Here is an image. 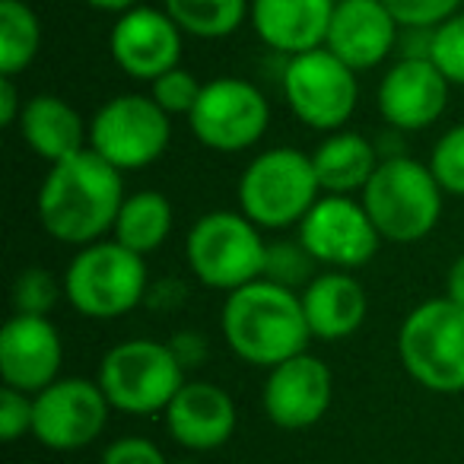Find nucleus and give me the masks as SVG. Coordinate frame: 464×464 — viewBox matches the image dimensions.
Segmentation results:
<instances>
[{
    "instance_id": "f257e3e1",
    "label": "nucleus",
    "mask_w": 464,
    "mask_h": 464,
    "mask_svg": "<svg viewBox=\"0 0 464 464\" xmlns=\"http://www.w3.org/2000/svg\"><path fill=\"white\" fill-rule=\"evenodd\" d=\"M124 181L111 162L96 150H80L67 160L48 166L39 188V223L52 239L64 246H92L115 229L118 210L124 204Z\"/></svg>"
},
{
    "instance_id": "f03ea898",
    "label": "nucleus",
    "mask_w": 464,
    "mask_h": 464,
    "mask_svg": "<svg viewBox=\"0 0 464 464\" xmlns=\"http://www.w3.org/2000/svg\"><path fill=\"white\" fill-rule=\"evenodd\" d=\"M219 331L232 353L261 369H274L305 353L309 341H315L299 293L267 277L226 293Z\"/></svg>"
},
{
    "instance_id": "7ed1b4c3",
    "label": "nucleus",
    "mask_w": 464,
    "mask_h": 464,
    "mask_svg": "<svg viewBox=\"0 0 464 464\" xmlns=\"http://www.w3.org/2000/svg\"><path fill=\"white\" fill-rule=\"evenodd\" d=\"M442 198L430 162L413 156H385L360 194L379 236L394 246L423 242L442 219Z\"/></svg>"
},
{
    "instance_id": "20e7f679",
    "label": "nucleus",
    "mask_w": 464,
    "mask_h": 464,
    "mask_svg": "<svg viewBox=\"0 0 464 464\" xmlns=\"http://www.w3.org/2000/svg\"><path fill=\"white\" fill-rule=\"evenodd\" d=\"M64 299L92 322H115L143 303L150 286L147 261L115 239L83 246L64 271Z\"/></svg>"
},
{
    "instance_id": "39448f33",
    "label": "nucleus",
    "mask_w": 464,
    "mask_h": 464,
    "mask_svg": "<svg viewBox=\"0 0 464 464\" xmlns=\"http://www.w3.org/2000/svg\"><path fill=\"white\" fill-rule=\"evenodd\" d=\"M312 153L296 147H274L258 153L239 175V210L261 229L299 226L322 198Z\"/></svg>"
},
{
    "instance_id": "423d86ee",
    "label": "nucleus",
    "mask_w": 464,
    "mask_h": 464,
    "mask_svg": "<svg viewBox=\"0 0 464 464\" xmlns=\"http://www.w3.org/2000/svg\"><path fill=\"white\" fill-rule=\"evenodd\" d=\"M398 360L432 394L464 392V309L449 296L407 312L398 331Z\"/></svg>"
},
{
    "instance_id": "0eeeda50",
    "label": "nucleus",
    "mask_w": 464,
    "mask_h": 464,
    "mask_svg": "<svg viewBox=\"0 0 464 464\" xmlns=\"http://www.w3.org/2000/svg\"><path fill=\"white\" fill-rule=\"evenodd\" d=\"M185 258L204 286L232 293L265 277L267 242L242 210H210L188 229Z\"/></svg>"
},
{
    "instance_id": "6e6552de",
    "label": "nucleus",
    "mask_w": 464,
    "mask_h": 464,
    "mask_svg": "<svg viewBox=\"0 0 464 464\" xmlns=\"http://www.w3.org/2000/svg\"><path fill=\"white\" fill-rule=\"evenodd\" d=\"M96 382L102 385L111 411H121L128 417H150V413H166L188 379L172 343L130 337L102 356Z\"/></svg>"
},
{
    "instance_id": "1a4fd4ad",
    "label": "nucleus",
    "mask_w": 464,
    "mask_h": 464,
    "mask_svg": "<svg viewBox=\"0 0 464 464\" xmlns=\"http://www.w3.org/2000/svg\"><path fill=\"white\" fill-rule=\"evenodd\" d=\"M172 140V118L143 92H121L96 109L90 121V150L118 172H137L160 160Z\"/></svg>"
},
{
    "instance_id": "9d476101",
    "label": "nucleus",
    "mask_w": 464,
    "mask_h": 464,
    "mask_svg": "<svg viewBox=\"0 0 464 464\" xmlns=\"http://www.w3.org/2000/svg\"><path fill=\"white\" fill-rule=\"evenodd\" d=\"M284 99L290 111L312 130H343L360 102L356 71L328 48H312L286 61Z\"/></svg>"
},
{
    "instance_id": "9b49d317",
    "label": "nucleus",
    "mask_w": 464,
    "mask_h": 464,
    "mask_svg": "<svg viewBox=\"0 0 464 464\" xmlns=\"http://www.w3.org/2000/svg\"><path fill=\"white\" fill-rule=\"evenodd\" d=\"M271 105L265 92L242 77H217L204 83L194 111L188 115L194 140L213 153H242L265 137Z\"/></svg>"
},
{
    "instance_id": "f8f14e48",
    "label": "nucleus",
    "mask_w": 464,
    "mask_h": 464,
    "mask_svg": "<svg viewBox=\"0 0 464 464\" xmlns=\"http://www.w3.org/2000/svg\"><path fill=\"white\" fill-rule=\"evenodd\" d=\"M299 242L328 271H360L375 258L385 239L362 200L350 194H322L299 223Z\"/></svg>"
},
{
    "instance_id": "ddd939ff",
    "label": "nucleus",
    "mask_w": 464,
    "mask_h": 464,
    "mask_svg": "<svg viewBox=\"0 0 464 464\" xmlns=\"http://www.w3.org/2000/svg\"><path fill=\"white\" fill-rule=\"evenodd\" d=\"M33 436L52 451H77L92 445L109 426L111 404L102 385L90 379H58L33 394Z\"/></svg>"
},
{
    "instance_id": "4468645a",
    "label": "nucleus",
    "mask_w": 464,
    "mask_h": 464,
    "mask_svg": "<svg viewBox=\"0 0 464 464\" xmlns=\"http://www.w3.org/2000/svg\"><path fill=\"white\" fill-rule=\"evenodd\" d=\"M109 52L121 73L153 83L156 77L181 64L185 33L166 10L140 4L115 20L109 35Z\"/></svg>"
},
{
    "instance_id": "2eb2a0df",
    "label": "nucleus",
    "mask_w": 464,
    "mask_h": 464,
    "mask_svg": "<svg viewBox=\"0 0 464 464\" xmlns=\"http://www.w3.org/2000/svg\"><path fill=\"white\" fill-rule=\"evenodd\" d=\"M334 398V375L328 362L309 350L280 366L267 369L261 404L274 426L280 430H309L328 413Z\"/></svg>"
},
{
    "instance_id": "dca6fc26",
    "label": "nucleus",
    "mask_w": 464,
    "mask_h": 464,
    "mask_svg": "<svg viewBox=\"0 0 464 464\" xmlns=\"http://www.w3.org/2000/svg\"><path fill=\"white\" fill-rule=\"evenodd\" d=\"M451 83L445 73L432 64V58H398L385 71L375 92L379 102V115L394 130H426L442 118L445 105H449Z\"/></svg>"
},
{
    "instance_id": "f3484780",
    "label": "nucleus",
    "mask_w": 464,
    "mask_h": 464,
    "mask_svg": "<svg viewBox=\"0 0 464 464\" xmlns=\"http://www.w3.org/2000/svg\"><path fill=\"white\" fill-rule=\"evenodd\" d=\"M64 341L45 315H14L0 328V379L16 392L39 394L61 379Z\"/></svg>"
},
{
    "instance_id": "a211bd4d",
    "label": "nucleus",
    "mask_w": 464,
    "mask_h": 464,
    "mask_svg": "<svg viewBox=\"0 0 464 464\" xmlns=\"http://www.w3.org/2000/svg\"><path fill=\"white\" fill-rule=\"evenodd\" d=\"M162 420L175 445L188 451H213L232 439L239 411L229 392L219 388L217 382L191 379L179 388Z\"/></svg>"
},
{
    "instance_id": "6ab92c4d",
    "label": "nucleus",
    "mask_w": 464,
    "mask_h": 464,
    "mask_svg": "<svg viewBox=\"0 0 464 464\" xmlns=\"http://www.w3.org/2000/svg\"><path fill=\"white\" fill-rule=\"evenodd\" d=\"M398 39L401 26L382 0H337L324 48L360 73L392 58Z\"/></svg>"
},
{
    "instance_id": "aec40b11",
    "label": "nucleus",
    "mask_w": 464,
    "mask_h": 464,
    "mask_svg": "<svg viewBox=\"0 0 464 464\" xmlns=\"http://www.w3.org/2000/svg\"><path fill=\"white\" fill-rule=\"evenodd\" d=\"M337 0H252V26L271 52L296 58L328 39Z\"/></svg>"
},
{
    "instance_id": "412c9836",
    "label": "nucleus",
    "mask_w": 464,
    "mask_h": 464,
    "mask_svg": "<svg viewBox=\"0 0 464 464\" xmlns=\"http://www.w3.org/2000/svg\"><path fill=\"white\" fill-rule=\"evenodd\" d=\"M303 312L315 341H347L362 328L369 299L350 271H322L299 290Z\"/></svg>"
},
{
    "instance_id": "4be33fe9",
    "label": "nucleus",
    "mask_w": 464,
    "mask_h": 464,
    "mask_svg": "<svg viewBox=\"0 0 464 464\" xmlns=\"http://www.w3.org/2000/svg\"><path fill=\"white\" fill-rule=\"evenodd\" d=\"M20 134L26 147L48 166L90 147V124L83 121V115L67 99L52 96V92L26 99Z\"/></svg>"
},
{
    "instance_id": "5701e85b",
    "label": "nucleus",
    "mask_w": 464,
    "mask_h": 464,
    "mask_svg": "<svg viewBox=\"0 0 464 464\" xmlns=\"http://www.w3.org/2000/svg\"><path fill=\"white\" fill-rule=\"evenodd\" d=\"M318 185L324 194H362L375 169L382 166V156L369 137L356 130H334L312 153Z\"/></svg>"
},
{
    "instance_id": "b1692460",
    "label": "nucleus",
    "mask_w": 464,
    "mask_h": 464,
    "mask_svg": "<svg viewBox=\"0 0 464 464\" xmlns=\"http://www.w3.org/2000/svg\"><path fill=\"white\" fill-rule=\"evenodd\" d=\"M172 226H175V210L166 194L137 191L124 198L115 219V229H111V239L147 258L156 248H162V242L172 236Z\"/></svg>"
},
{
    "instance_id": "393cba45",
    "label": "nucleus",
    "mask_w": 464,
    "mask_h": 464,
    "mask_svg": "<svg viewBox=\"0 0 464 464\" xmlns=\"http://www.w3.org/2000/svg\"><path fill=\"white\" fill-rule=\"evenodd\" d=\"M162 10L181 33L204 42L229 39L252 20V0H162Z\"/></svg>"
},
{
    "instance_id": "a878e982",
    "label": "nucleus",
    "mask_w": 464,
    "mask_h": 464,
    "mask_svg": "<svg viewBox=\"0 0 464 464\" xmlns=\"http://www.w3.org/2000/svg\"><path fill=\"white\" fill-rule=\"evenodd\" d=\"M42 48V23L26 0H0V73L16 77Z\"/></svg>"
},
{
    "instance_id": "bb28decb",
    "label": "nucleus",
    "mask_w": 464,
    "mask_h": 464,
    "mask_svg": "<svg viewBox=\"0 0 464 464\" xmlns=\"http://www.w3.org/2000/svg\"><path fill=\"white\" fill-rule=\"evenodd\" d=\"M64 296V280H58L45 267H26L14 280V315H52V309Z\"/></svg>"
},
{
    "instance_id": "cd10ccee",
    "label": "nucleus",
    "mask_w": 464,
    "mask_h": 464,
    "mask_svg": "<svg viewBox=\"0 0 464 464\" xmlns=\"http://www.w3.org/2000/svg\"><path fill=\"white\" fill-rule=\"evenodd\" d=\"M200 90H204V83H200L191 71H185L181 64L172 67V71H166L162 77H156L153 83H150V96H153V102L160 105L169 118L191 115L194 105H198V99H200Z\"/></svg>"
},
{
    "instance_id": "c85d7f7f",
    "label": "nucleus",
    "mask_w": 464,
    "mask_h": 464,
    "mask_svg": "<svg viewBox=\"0 0 464 464\" xmlns=\"http://www.w3.org/2000/svg\"><path fill=\"white\" fill-rule=\"evenodd\" d=\"M312 267H315V258L305 252L303 242H267V265H265L267 280L296 290V286H305L315 277Z\"/></svg>"
},
{
    "instance_id": "c756f323",
    "label": "nucleus",
    "mask_w": 464,
    "mask_h": 464,
    "mask_svg": "<svg viewBox=\"0 0 464 464\" xmlns=\"http://www.w3.org/2000/svg\"><path fill=\"white\" fill-rule=\"evenodd\" d=\"M430 169L445 194L464 198V124H455L439 137L430 156Z\"/></svg>"
},
{
    "instance_id": "7c9ffc66",
    "label": "nucleus",
    "mask_w": 464,
    "mask_h": 464,
    "mask_svg": "<svg viewBox=\"0 0 464 464\" xmlns=\"http://www.w3.org/2000/svg\"><path fill=\"white\" fill-rule=\"evenodd\" d=\"M430 58L451 86H464V10L432 29Z\"/></svg>"
},
{
    "instance_id": "2f4dec72",
    "label": "nucleus",
    "mask_w": 464,
    "mask_h": 464,
    "mask_svg": "<svg viewBox=\"0 0 464 464\" xmlns=\"http://www.w3.org/2000/svg\"><path fill=\"white\" fill-rule=\"evenodd\" d=\"M401 29H439L464 10V0H382Z\"/></svg>"
},
{
    "instance_id": "473e14b6",
    "label": "nucleus",
    "mask_w": 464,
    "mask_h": 464,
    "mask_svg": "<svg viewBox=\"0 0 464 464\" xmlns=\"http://www.w3.org/2000/svg\"><path fill=\"white\" fill-rule=\"evenodd\" d=\"M33 394L4 385V392H0V436H4V442H16L26 432L33 436Z\"/></svg>"
},
{
    "instance_id": "72a5a7b5",
    "label": "nucleus",
    "mask_w": 464,
    "mask_h": 464,
    "mask_svg": "<svg viewBox=\"0 0 464 464\" xmlns=\"http://www.w3.org/2000/svg\"><path fill=\"white\" fill-rule=\"evenodd\" d=\"M102 464H172L166 461L162 449L156 442L143 436H124L109 442V449L102 451Z\"/></svg>"
},
{
    "instance_id": "f704fd0d",
    "label": "nucleus",
    "mask_w": 464,
    "mask_h": 464,
    "mask_svg": "<svg viewBox=\"0 0 464 464\" xmlns=\"http://www.w3.org/2000/svg\"><path fill=\"white\" fill-rule=\"evenodd\" d=\"M23 109H26V102H23L20 90H16V77H4L0 80V124L4 128L20 124Z\"/></svg>"
},
{
    "instance_id": "c9c22d12",
    "label": "nucleus",
    "mask_w": 464,
    "mask_h": 464,
    "mask_svg": "<svg viewBox=\"0 0 464 464\" xmlns=\"http://www.w3.org/2000/svg\"><path fill=\"white\" fill-rule=\"evenodd\" d=\"M172 343V350H175V356L181 360V366H198L200 360L207 356V341L198 334V331H181L175 341H169Z\"/></svg>"
},
{
    "instance_id": "e433bc0d",
    "label": "nucleus",
    "mask_w": 464,
    "mask_h": 464,
    "mask_svg": "<svg viewBox=\"0 0 464 464\" xmlns=\"http://www.w3.org/2000/svg\"><path fill=\"white\" fill-rule=\"evenodd\" d=\"M445 296L464 309V255H458L445 274Z\"/></svg>"
},
{
    "instance_id": "4c0bfd02",
    "label": "nucleus",
    "mask_w": 464,
    "mask_h": 464,
    "mask_svg": "<svg viewBox=\"0 0 464 464\" xmlns=\"http://www.w3.org/2000/svg\"><path fill=\"white\" fill-rule=\"evenodd\" d=\"M92 10H99V14H115V16H121V14H128V10H134V7H140L143 0H86Z\"/></svg>"
},
{
    "instance_id": "58836bf2",
    "label": "nucleus",
    "mask_w": 464,
    "mask_h": 464,
    "mask_svg": "<svg viewBox=\"0 0 464 464\" xmlns=\"http://www.w3.org/2000/svg\"><path fill=\"white\" fill-rule=\"evenodd\" d=\"M172 464H200V461H191V458H185V461H172Z\"/></svg>"
}]
</instances>
